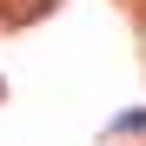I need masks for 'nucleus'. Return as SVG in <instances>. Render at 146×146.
Wrapping results in <instances>:
<instances>
[{
  "label": "nucleus",
  "instance_id": "nucleus-1",
  "mask_svg": "<svg viewBox=\"0 0 146 146\" xmlns=\"http://www.w3.org/2000/svg\"><path fill=\"white\" fill-rule=\"evenodd\" d=\"M46 7H60V0H13V20H40Z\"/></svg>",
  "mask_w": 146,
  "mask_h": 146
},
{
  "label": "nucleus",
  "instance_id": "nucleus-2",
  "mask_svg": "<svg viewBox=\"0 0 146 146\" xmlns=\"http://www.w3.org/2000/svg\"><path fill=\"white\" fill-rule=\"evenodd\" d=\"M119 133H146V113H126V119H119Z\"/></svg>",
  "mask_w": 146,
  "mask_h": 146
}]
</instances>
